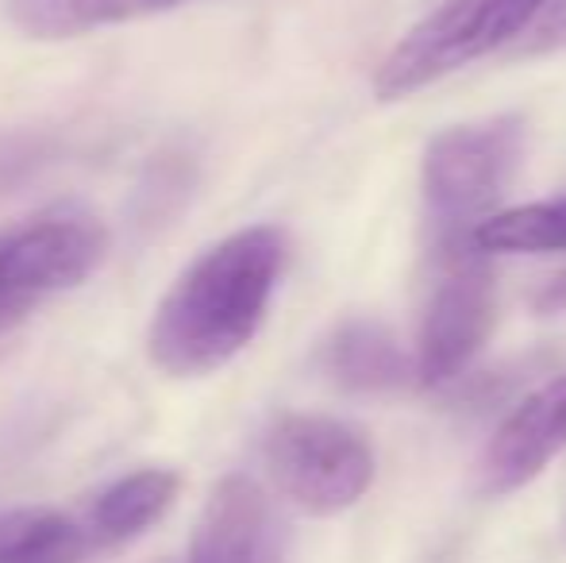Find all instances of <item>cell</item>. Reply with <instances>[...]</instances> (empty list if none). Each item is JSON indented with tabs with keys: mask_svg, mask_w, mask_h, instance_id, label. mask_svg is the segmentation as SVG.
I'll use <instances>...</instances> for the list:
<instances>
[{
	"mask_svg": "<svg viewBox=\"0 0 566 563\" xmlns=\"http://www.w3.org/2000/svg\"><path fill=\"white\" fill-rule=\"evenodd\" d=\"M285 267L282 228L254 225L209 248L155 309L147 332L150 363L193 378L235 359L266 321Z\"/></svg>",
	"mask_w": 566,
	"mask_h": 563,
	"instance_id": "cell-1",
	"label": "cell"
},
{
	"mask_svg": "<svg viewBox=\"0 0 566 563\" xmlns=\"http://www.w3.org/2000/svg\"><path fill=\"white\" fill-rule=\"evenodd\" d=\"M524 155V121H497L448 128L424 155V236L428 259H448L478 248L474 228L501 201Z\"/></svg>",
	"mask_w": 566,
	"mask_h": 563,
	"instance_id": "cell-2",
	"label": "cell"
},
{
	"mask_svg": "<svg viewBox=\"0 0 566 563\" xmlns=\"http://www.w3.org/2000/svg\"><path fill=\"white\" fill-rule=\"evenodd\" d=\"M539 4L544 0H443L381 59L374 93L381 101H401L428 90L467 62L521 39L536 20Z\"/></svg>",
	"mask_w": 566,
	"mask_h": 563,
	"instance_id": "cell-3",
	"label": "cell"
},
{
	"mask_svg": "<svg viewBox=\"0 0 566 563\" xmlns=\"http://www.w3.org/2000/svg\"><path fill=\"white\" fill-rule=\"evenodd\" d=\"M262 463L277 494L313 518L350 510L374 482V451L366 436L336 417H277L262 440Z\"/></svg>",
	"mask_w": 566,
	"mask_h": 563,
	"instance_id": "cell-4",
	"label": "cell"
},
{
	"mask_svg": "<svg viewBox=\"0 0 566 563\" xmlns=\"http://www.w3.org/2000/svg\"><path fill=\"white\" fill-rule=\"evenodd\" d=\"M108 232L82 209H51L0 232V332L35 305L74 290L101 267Z\"/></svg>",
	"mask_w": 566,
	"mask_h": 563,
	"instance_id": "cell-5",
	"label": "cell"
},
{
	"mask_svg": "<svg viewBox=\"0 0 566 563\" xmlns=\"http://www.w3.org/2000/svg\"><path fill=\"white\" fill-rule=\"evenodd\" d=\"M428 263H432V285H428L412 371H417V383L448 386L470 367L478 347L490 336L497 282L482 248L428 259Z\"/></svg>",
	"mask_w": 566,
	"mask_h": 563,
	"instance_id": "cell-6",
	"label": "cell"
},
{
	"mask_svg": "<svg viewBox=\"0 0 566 563\" xmlns=\"http://www.w3.org/2000/svg\"><path fill=\"white\" fill-rule=\"evenodd\" d=\"M566 448V375L532 390L490 436L478 456L474 487L485 498L513 494L528 487L547 463Z\"/></svg>",
	"mask_w": 566,
	"mask_h": 563,
	"instance_id": "cell-7",
	"label": "cell"
},
{
	"mask_svg": "<svg viewBox=\"0 0 566 563\" xmlns=\"http://www.w3.org/2000/svg\"><path fill=\"white\" fill-rule=\"evenodd\" d=\"M189 563H290L285 525L259 482L228 475L212 490L189 541Z\"/></svg>",
	"mask_w": 566,
	"mask_h": 563,
	"instance_id": "cell-8",
	"label": "cell"
},
{
	"mask_svg": "<svg viewBox=\"0 0 566 563\" xmlns=\"http://www.w3.org/2000/svg\"><path fill=\"white\" fill-rule=\"evenodd\" d=\"M321 367L347 394H394L417 378L412 355L374 321H347L328 336Z\"/></svg>",
	"mask_w": 566,
	"mask_h": 563,
	"instance_id": "cell-9",
	"label": "cell"
},
{
	"mask_svg": "<svg viewBox=\"0 0 566 563\" xmlns=\"http://www.w3.org/2000/svg\"><path fill=\"white\" fill-rule=\"evenodd\" d=\"M178 487H181V479L174 471L150 467V471H135V475H127V479L113 482L108 490H101L90 510L77 518L85 536H90L93 552L116 549V544L135 541L139 533H147V529L174 505Z\"/></svg>",
	"mask_w": 566,
	"mask_h": 563,
	"instance_id": "cell-10",
	"label": "cell"
},
{
	"mask_svg": "<svg viewBox=\"0 0 566 563\" xmlns=\"http://www.w3.org/2000/svg\"><path fill=\"white\" fill-rule=\"evenodd\" d=\"M178 0H8L12 23L31 39H70L108 23L143 20Z\"/></svg>",
	"mask_w": 566,
	"mask_h": 563,
	"instance_id": "cell-11",
	"label": "cell"
},
{
	"mask_svg": "<svg viewBox=\"0 0 566 563\" xmlns=\"http://www.w3.org/2000/svg\"><path fill=\"white\" fill-rule=\"evenodd\" d=\"M93 552L82 521L54 510H0V563H82Z\"/></svg>",
	"mask_w": 566,
	"mask_h": 563,
	"instance_id": "cell-12",
	"label": "cell"
},
{
	"mask_svg": "<svg viewBox=\"0 0 566 563\" xmlns=\"http://www.w3.org/2000/svg\"><path fill=\"white\" fill-rule=\"evenodd\" d=\"M474 243L485 256H539L566 251V197L521 205L509 212H490L474 228Z\"/></svg>",
	"mask_w": 566,
	"mask_h": 563,
	"instance_id": "cell-13",
	"label": "cell"
},
{
	"mask_svg": "<svg viewBox=\"0 0 566 563\" xmlns=\"http://www.w3.org/2000/svg\"><path fill=\"white\" fill-rule=\"evenodd\" d=\"M566 51V0H544L536 20L521 35V54Z\"/></svg>",
	"mask_w": 566,
	"mask_h": 563,
	"instance_id": "cell-14",
	"label": "cell"
},
{
	"mask_svg": "<svg viewBox=\"0 0 566 563\" xmlns=\"http://www.w3.org/2000/svg\"><path fill=\"white\" fill-rule=\"evenodd\" d=\"M532 305H536L539 313H559V309H566V271L552 274V279L539 285L536 298H532Z\"/></svg>",
	"mask_w": 566,
	"mask_h": 563,
	"instance_id": "cell-15",
	"label": "cell"
}]
</instances>
